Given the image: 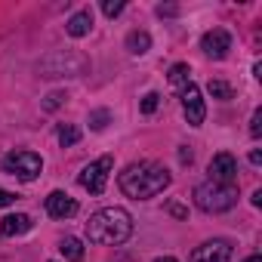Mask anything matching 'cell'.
I'll list each match as a JSON object with an SVG mask.
<instances>
[{
  "label": "cell",
  "mask_w": 262,
  "mask_h": 262,
  "mask_svg": "<svg viewBox=\"0 0 262 262\" xmlns=\"http://www.w3.org/2000/svg\"><path fill=\"white\" fill-rule=\"evenodd\" d=\"M108 111L105 108H99V111H90V129H105V123H108Z\"/></svg>",
  "instance_id": "obj_20"
},
{
  "label": "cell",
  "mask_w": 262,
  "mask_h": 262,
  "mask_svg": "<svg viewBox=\"0 0 262 262\" xmlns=\"http://www.w3.org/2000/svg\"><path fill=\"white\" fill-rule=\"evenodd\" d=\"M244 262H262V256H259V253H256V256H247V259H244Z\"/></svg>",
  "instance_id": "obj_29"
},
{
  "label": "cell",
  "mask_w": 262,
  "mask_h": 262,
  "mask_svg": "<svg viewBox=\"0 0 262 262\" xmlns=\"http://www.w3.org/2000/svg\"><path fill=\"white\" fill-rule=\"evenodd\" d=\"M43 170V158L34 151H10L4 158V173L22 179V182H34Z\"/></svg>",
  "instance_id": "obj_4"
},
{
  "label": "cell",
  "mask_w": 262,
  "mask_h": 262,
  "mask_svg": "<svg viewBox=\"0 0 262 262\" xmlns=\"http://www.w3.org/2000/svg\"><path fill=\"white\" fill-rule=\"evenodd\" d=\"M123 7H126L123 0H105V4H102V13H105L108 19H114L117 13H123Z\"/></svg>",
  "instance_id": "obj_21"
},
{
  "label": "cell",
  "mask_w": 262,
  "mask_h": 262,
  "mask_svg": "<svg viewBox=\"0 0 262 262\" xmlns=\"http://www.w3.org/2000/svg\"><path fill=\"white\" fill-rule=\"evenodd\" d=\"M31 216L28 213H10V216H4L0 219V234L4 237H19V234H25V231H31Z\"/></svg>",
  "instance_id": "obj_11"
},
{
  "label": "cell",
  "mask_w": 262,
  "mask_h": 262,
  "mask_svg": "<svg viewBox=\"0 0 262 262\" xmlns=\"http://www.w3.org/2000/svg\"><path fill=\"white\" fill-rule=\"evenodd\" d=\"M173 176L164 164L158 161H139V164H129L120 176H117V185L126 198L133 201H151L158 198L164 188H170Z\"/></svg>",
  "instance_id": "obj_1"
},
{
  "label": "cell",
  "mask_w": 262,
  "mask_h": 262,
  "mask_svg": "<svg viewBox=\"0 0 262 262\" xmlns=\"http://www.w3.org/2000/svg\"><path fill=\"white\" fill-rule=\"evenodd\" d=\"M155 262H179V259H173V256H158Z\"/></svg>",
  "instance_id": "obj_28"
},
{
  "label": "cell",
  "mask_w": 262,
  "mask_h": 262,
  "mask_svg": "<svg viewBox=\"0 0 262 262\" xmlns=\"http://www.w3.org/2000/svg\"><path fill=\"white\" fill-rule=\"evenodd\" d=\"M231 241L225 237H213L207 244H201L194 253H191V262H231Z\"/></svg>",
  "instance_id": "obj_8"
},
{
  "label": "cell",
  "mask_w": 262,
  "mask_h": 262,
  "mask_svg": "<svg viewBox=\"0 0 262 262\" xmlns=\"http://www.w3.org/2000/svg\"><path fill=\"white\" fill-rule=\"evenodd\" d=\"M19 201V194L16 191H7V188H0V207H13Z\"/></svg>",
  "instance_id": "obj_24"
},
{
  "label": "cell",
  "mask_w": 262,
  "mask_h": 262,
  "mask_svg": "<svg viewBox=\"0 0 262 262\" xmlns=\"http://www.w3.org/2000/svg\"><path fill=\"white\" fill-rule=\"evenodd\" d=\"M250 164H253V167H259V164H262V151H259V148H253V151H250Z\"/></svg>",
  "instance_id": "obj_25"
},
{
  "label": "cell",
  "mask_w": 262,
  "mask_h": 262,
  "mask_svg": "<svg viewBox=\"0 0 262 262\" xmlns=\"http://www.w3.org/2000/svg\"><path fill=\"white\" fill-rule=\"evenodd\" d=\"M188 74H191V68H188L185 62H176V65L170 68V83H173L176 90H182L185 83H191V77H188Z\"/></svg>",
  "instance_id": "obj_17"
},
{
  "label": "cell",
  "mask_w": 262,
  "mask_h": 262,
  "mask_svg": "<svg viewBox=\"0 0 262 262\" xmlns=\"http://www.w3.org/2000/svg\"><path fill=\"white\" fill-rule=\"evenodd\" d=\"M65 99H68L65 93H50V96H47V102H43V108H47V111H53V108H59Z\"/></svg>",
  "instance_id": "obj_22"
},
{
  "label": "cell",
  "mask_w": 262,
  "mask_h": 262,
  "mask_svg": "<svg viewBox=\"0 0 262 262\" xmlns=\"http://www.w3.org/2000/svg\"><path fill=\"white\" fill-rule=\"evenodd\" d=\"M182 111H185L188 126H201L204 123L207 108H204V96H201V86L198 83H185L182 86Z\"/></svg>",
  "instance_id": "obj_7"
},
{
  "label": "cell",
  "mask_w": 262,
  "mask_h": 262,
  "mask_svg": "<svg viewBox=\"0 0 262 262\" xmlns=\"http://www.w3.org/2000/svg\"><path fill=\"white\" fill-rule=\"evenodd\" d=\"M201 50L207 59H225L228 50H231V34L225 28H213L201 37Z\"/></svg>",
  "instance_id": "obj_9"
},
{
  "label": "cell",
  "mask_w": 262,
  "mask_h": 262,
  "mask_svg": "<svg viewBox=\"0 0 262 262\" xmlns=\"http://www.w3.org/2000/svg\"><path fill=\"white\" fill-rule=\"evenodd\" d=\"M253 207H262V188L253 191Z\"/></svg>",
  "instance_id": "obj_27"
},
{
  "label": "cell",
  "mask_w": 262,
  "mask_h": 262,
  "mask_svg": "<svg viewBox=\"0 0 262 262\" xmlns=\"http://www.w3.org/2000/svg\"><path fill=\"white\" fill-rule=\"evenodd\" d=\"M158 105H161V96H158V93H145V96H142L139 111H142V114H155V111H158Z\"/></svg>",
  "instance_id": "obj_19"
},
{
  "label": "cell",
  "mask_w": 262,
  "mask_h": 262,
  "mask_svg": "<svg viewBox=\"0 0 262 262\" xmlns=\"http://www.w3.org/2000/svg\"><path fill=\"white\" fill-rule=\"evenodd\" d=\"M68 59H71V56H62V53H56L53 59H47V62L40 65V68H43V77H77V74H83V71L71 68Z\"/></svg>",
  "instance_id": "obj_12"
},
{
  "label": "cell",
  "mask_w": 262,
  "mask_h": 262,
  "mask_svg": "<svg viewBox=\"0 0 262 262\" xmlns=\"http://www.w3.org/2000/svg\"><path fill=\"white\" fill-rule=\"evenodd\" d=\"M179 161H182V164H191V151H188V148H182V151H179Z\"/></svg>",
  "instance_id": "obj_26"
},
{
  "label": "cell",
  "mask_w": 262,
  "mask_h": 262,
  "mask_svg": "<svg viewBox=\"0 0 262 262\" xmlns=\"http://www.w3.org/2000/svg\"><path fill=\"white\" fill-rule=\"evenodd\" d=\"M56 139H59V145H62V148H71V145H77V142H80V129H77L74 123H59Z\"/></svg>",
  "instance_id": "obj_16"
},
{
  "label": "cell",
  "mask_w": 262,
  "mask_h": 262,
  "mask_svg": "<svg viewBox=\"0 0 262 262\" xmlns=\"http://www.w3.org/2000/svg\"><path fill=\"white\" fill-rule=\"evenodd\" d=\"M262 133V111L256 108L253 111V120H250V136H259Z\"/></svg>",
  "instance_id": "obj_23"
},
{
  "label": "cell",
  "mask_w": 262,
  "mask_h": 262,
  "mask_svg": "<svg viewBox=\"0 0 262 262\" xmlns=\"http://www.w3.org/2000/svg\"><path fill=\"white\" fill-rule=\"evenodd\" d=\"M194 204L204 213H225L237 204V185H219L207 179L194 188Z\"/></svg>",
  "instance_id": "obj_3"
},
{
  "label": "cell",
  "mask_w": 262,
  "mask_h": 262,
  "mask_svg": "<svg viewBox=\"0 0 262 262\" xmlns=\"http://www.w3.org/2000/svg\"><path fill=\"white\" fill-rule=\"evenodd\" d=\"M207 173H210V182H219V185H237V161H234V155H228V151L213 155Z\"/></svg>",
  "instance_id": "obj_6"
},
{
  "label": "cell",
  "mask_w": 262,
  "mask_h": 262,
  "mask_svg": "<svg viewBox=\"0 0 262 262\" xmlns=\"http://www.w3.org/2000/svg\"><path fill=\"white\" fill-rule=\"evenodd\" d=\"M129 234H133V216L123 207H102L86 219V237L93 244L117 247V244L129 241Z\"/></svg>",
  "instance_id": "obj_2"
},
{
  "label": "cell",
  "mask_w": 262,
  "mask_h": 262,
  "mask_svg": "<svg viewBox=\"0 0 262 262\" xmlns=\"http://www.w3.org/2000/svg\"><path fill=\"white\" fill-rule=\"evenodd\" d=\"M59 250H62V256H65L68 262H80V259H83V241H80V237H62Z\"/></svg>",
  "instance_id": "obj_15"
},
{
  "label": "cell",
  "mask_w": 262,
  "mask_h": 262,
  "mask_svg": "<svg viewBox=\"0 0 262 262\" xmlns=\"http://www.w3.org/2000/svg\"><path fill=\"white\" fill-rule=\"evenodd\" d=\"M47 213H50L53 219H71V216L77 213V201L68 198L65 191H53V194L47 198Z\"/></svg>",
  "instance_id": "obj_10"
},
{
  "label": "cell",
  "mask_w": 262,
  "mask_h": 262,
  "mask_svg": "<svg viewBox=\"0 0 262 262\" xmlns=\"http://www.w3.org/2000/svg\"><path fill=\"white\" fill-rule=\"evenodd\" d=\"M65 31H68L71 37H86V34L93 31V13H90V10L74 13V16L65 22Z\"/></svg>",
  "instance_id": "obj_13"
},
{
  "label": "cell",
  "mask_w": 262,
  "mask_h": 262,
  "mask_svg": "<svg viewBox=\"0 0 262 262\" xmlns=\"http://www.w3.org/2000/svg\"><path fill=\"white\" fill-rule=\"evenodd\" d=\"M111 170H114V158H111V155H105V158H99V161L86 164V167L80 170L77 182H80V188H83V191H90V194H102V191H105V185H108Z\"/></svg>",
  "instance_id": "obj_5"
},
{
  "label": "cell",
  "mask_w": 262,
  "mask_h": 262,
  "mask_svg": "<svg viewBox=\"0 0 262 262\" xmlns=\"http://www.w3.org/2000/svg\"><path fill=\"white\" fill-rule=\"evenodd\" d=\"M148 50H151V34L148 31H139L136 28V31L126 34V53L129 56H145Z\"/></svg>",
  "instance_id": "obj_14"
},
{
  "label": "cell",
  "mask_w": 262,
  "mask_h": 262,
  "mask_svg": "<svg viewBox=\"0 0 262 262\" xmlns=\"http://www.w3.org/2000/svg\"><path fill=\"white\" fill-rule=\"evenodd\" d=\"M207 90H210V96H213V99H222V102H228V99L234 96V93H231V86H228V83H222V80H210V86H207Z\"/></svg>",
  "instance_id": "obj_18"
}]
</instances>
